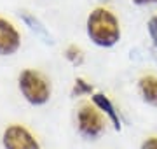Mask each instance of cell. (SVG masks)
<instances>
[{"instance_id":"obj_1","label":"cell","mask_w":157,"mask_h":149,"mask_svg":"<svg viewBox=\"0 0 157 149\" xmlns=\"http://www.w3.org/2000/svg\"><path fill=\"white\" fill-rule=\"evenodd\" d=\"M87 35L100 47H112L121 39L119 19L108 9L98 7L87 18Z\"/></svg>"},{"instance_id":"obj_4","label":"cell","mask_w":157,"mask_h":149,"mask_svg":"<svg viewBox=\"0 0 157 149\" xmlns=\"http://www.w3.org/2000/svg\"><path fill=\"white\" fill-rule=\"evenodd\" d=\"M2 146L4 149H40L39 140L23 125L7 126L2 135Z\"/></svg>"},{"instance_id":"obj_6","label":"cell","mask_w":157,"mask_h":149,"mask_svg":"<svg viewBox=\"0 0 157 149\" xmlns=\"http://www.w3.org/2000/svg\"><path fill=\"white\" fill-rule=\"evenodd\" d=\"M91 100H93V105H94L96 109L110 119V123L113 125V128H115V130H121V118H119L117 109H115L113 103L110 102V98L105 97L103 93H94V95L91 97Z\"/></svg>"},{"instance_id":"obj_10","label":"cell","mask_w":157,"mask_h":149,"mask_svg":"<svg viewBox=\"0 0 157 149\" xmlns=\"http://www.w3.org/2000/svg\"><path fill=\"white\" fill-rule=\"evenodd\" d=\"M91 93H93V86L89 83H86L84 79L77 77L75 84H73V95L75 97H82V95H91Z\"/></svg>"},{"instance_id":"obj_9","label":"cell","mask_w":157,"mask_h":149,"mask_svg":"<svg viewBox=\"0 0 157 149\" xmlns=\"http://www.w3.org/2000/svg\"><path fill=\"white\" fill-rule=\"evenodd\" d=\"M65 56L70 63L73 65H80V63L84 62V54H82V49L77 46H68L67 51H65Z\"/></svg>"},{"instance_id":"obj_12","label":"cell","mask_w":157,"mask_h":149,"mask_svg":"<svg viewBox=\"0 0 157 149\" xmlns=\"http://www.w3.org/2000/svg\"><path fill=\"white\" fill-rule=\"evenodd\" d=\"M141 149H157V137H148L141 144Z\"/></svg>"},{"instance_id":"obj_8","label":"cell","mask_w":157,"mask_h":149,"mask_svg":"<svg viewBox=\"0 0 157 149\" xmlns=\"http://www.w3.org/2000/svg\"><path fill=\"white\" fill-rule=\"evenodd\" d=\"M23 19H25L30 28L33 30V32H37V34H39L40 37L45 40V42H51V37H49V34H47V30H45L44 26L39 23V19H35V18L30 16V14H23Z\"/></svg>"},{"instance_id":"obj_7","label":"cell","mask_w":157,"mask_h":149,"mask_svg":"<svg viewBox=\"0 0 157 149\" xmlns=\"http://www.w3.org/2000/svg\"><path fill=\"white\" fill-rule=\"evenodd\" d=\"M143 100L150 105H157V77L155 75H143L138 83Z\"/></svg>"},{"instance_id":"obj_11","label":"cell","mask_w":157,"mask_h":149,"mask_svg":"<svg viewBox=\"0 0 157 149\" xmlns=\"http://www.w3.org/2000/svg\"><path fill=\"white\" fill-rule=\"evenodd\" d=\"M148 34H150V39L152 42H154V46H155L157 49V16H152L150 19H148Z\"/></svg>"},{"instance_id":"obj_13","label":"cell","mask_w":157,"mask_h":149,"mask_svg":"<svg viewBox=\"0 0 157 149\" xmlns=\"http://www.w3.org/2000/svg\"><path fill=\"white\" fill-rule=\"evenodd\" d=\"M138 6H148V4H157V0H133Z\"/></svg>"},{"instance_id":"obj_5","label":"cell","mask_w":157,"mask_h":149,"mask_svg":"<svg viewBox=\"0 0 157 149\" xmlns=\"http://www.w3.org/2000/svg\"><path fill=\"white\" fill-rule=\"evenodd\" d=\"M21 46V35L16 26L0 18V56H11Z\"/></svg>"},{"instance_id":"obj_3","label":"cell","mask_w":157,"mask_h":149,"mask_svg":"<svg viewBox=\"0 0 157 149\" xmlns=\"http://www.w3.org/2000/svg\"><path fill=\"white\" fill-rule=\"evenodd\" d=\"M77 126L82 137L96 140L105 132V119L94 105L84 103L77 112Z\"/></svg>"},{"instance_id":"obj_2","label":"cell","mask_w":157,"mask_h":149,"mask_svg":"<svg viewBox=\"0 0 157 149\" xmlns=\"http://www.w3.org/2000/svg\"><path fill=\"white\" fill-rule=\"evenodd\" d=\"M19 90L23 97L32 105H44L49 102L51 97V84L44 75L33 69H26L19 74Z\"/></svg>"}]
</instances>
